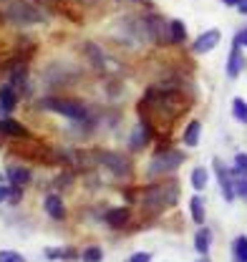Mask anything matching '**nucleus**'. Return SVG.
Returning <instances> with one entry per match:
<instances>
[{
  "label": "nucleus",
  "instance_id": "obj_1",
  "mask_svg": "<svg viewBox=\"0 0 247 262\" xmlns=\"http://www.w3.org/2000/svg\"><path fill=\"white\" fill-rule=\"evenodd\" d=\"M177 199H179V182H174V179L159 182V184L149 187L144 192V209L156 214V212H161L167 207H174Z\"/></svg>",
  "mask_w": 247,
  "mask_h": 262
},
{
  "label": "nucleus",
  "instance_id": "obj_2",
  "mask_svg": "<svg viewBox=\"0 0 247 262\" xmlns=\"http://www.w3.org/2000/svg\"><path fill=\"white\" fill-rule=\"evenodd\" d=\"M184 164V154L182 151H174V149H169V151H159L152 157V162L147 166V171L152 174V177H159V174H172V171H177L179 166Z\"/></svg>",
  "mask_w": 247,
  "mask_h": 262
},
{
  "label": "nucleus",
  "instance_id": "obj_3",
  "mask_svg": "<svg viewBox=\"0 0 247 262\" xmlns=\"http://www.w3.org/2000/svg\"><path fill=\"white\" fill-rule=\"evenodd\" d=\"M43 108H48V111H53V114H61L66 119H76V121L86 119L84 103H78V101H73V98H46V101H43Z\"/></svg>",
  "mask_w": 247,
  "mask_h": 262
},
{
  "label": "nucleus",
  "instance_id": "obj_4",
  "mask_svg": "<svg viewBox=\"0 0 247 262\" xmlns=\"http://www.w3.org/2000/svg\"><path fill=\"white\" fill-rule=\"evenodd\" d=\"M93 157H96V164H104L106 169H111L116 177H126L129 171H131V162H129V157H123L119 151H106V149H98V151H93Z\"/></svg>",
  "mask_w": 247,
  "mask_h": 262
},
{
  "label": "nucleus",
  "instance_id": "obj_5",
  "mask_svg": "<svg viewBox=\"0 0 247 262\" xmlns=\"http://www.w3.org/2000/svg\"><path fill=\"white\" fill-rule=\"evenodd\" d=\"M219 40H222V33L217 31V28H210V31L202 33V35H197V40L192 43V51H194L197 56H204V53L215 51Z\"/></svg>",
  "mask_w": 247,
  "mask_h": 262
},
{
  "label": "nucleus",
  "instance_id": "obj_6",
  "mask_svg": "<svg viewBox=\"0 0 247 262\" xmlns=\"http://www.w3.org/2000/svg\"><path fill=\"white\" fill-rule=\"evenodd\" d=\"M215 171H217V182H219V189H222L224 199H227V202H232V199H235V182H232V171L219 162V159H215Z\"/></svg>",
  "mask_w": 247,
  "mask_h": 262
},
{
  "label": "nucleus",
  "instance_id": "obj_7",
  "mask_svg": "<svg viewBox=\"0 0 247 262\" xmlns=\"http://www.w3.org/2000/svg\"><path fill=\"white\" fill-rule=\"evenodd\" d=\"M10 15H13L15 20H20V23H35V20H43V15H40L35 8L26 5V3H13Z\"/></svg>",
  "mask_w": 247,
  "mask_h": 262
},
{
  "label": "nucleus",
  "instance_id": "obj_8",
  "mask_svg": "<svg viewBox=\"0 0 247 262\" xmlns=\"http://www.w3.org/2000/svg\"><path fill=\"white\" fill-rule=\"evenodd\" d=\"M242 68H245V58H242L240 43L235 40V43H232V51H230V61H227V76H230V78H237Z\"/></svg>",
  "mask_w": 247,
  "mask_h": 262
},
{
  "label": "nucleus",
  "instance_id": "obj_9",
  "mask_svg": "<svg viewBox=\"0 0 247 262\" xmlns=\"http://www.w3.org/2000/svg\"><path fill=\"white\" fill-rule=\"evenodd\" d=\"M149 139H152V126H149V121H147V119H141V124L134 129L131 139H129V146H131V149H141Z\"/></svg>",
  "mask_w": 247,
  "mask_h": 262
},
{
  "label": "nucleus",
  "instance_id": "obj_10",
  "mask_svg": "<svg viewBox=\"0 0 247 262\" xmlns=\"http://www.w3.org/2000/svg\"><path fill=\"white\" fill-rule=\"evenodd\" d=\"M129 220H131L129 207H114V209H109V212H106V222H109V227H114V229L126 227V222H129Z\"/></svg>",
  "mask_w": 247,
  "mask_h": 262
},
{
  "label": "nucleus",
  "instance_id": "obj_11",
  "mask_svg": "<svg viewBox=\"0 0 247 262\" xmlns=\"http://www.w3.org/2000/svg\"><path fill=\"white\" fill-rule=\"evenodd\" d=\"M0 131L5 136H13V139H28L31 136V131L26 129L20 121H15V119H3L0 121Z\"/></svg>",
  "mask_w": 247,
  "mask_h": 262
},
{
  "label": "nucleus",
  "instance_id": "obj_12",
  "mask_svg": "<svg viewBox=\"0 0 247 262\" xmlns=\"http://www.w3.org/2000/svg\"><path fill=\"white\" fill-rule=\"evenodd\" d=\"M43 207H46V214H48V217L66 220V204H63V199L58 194H48L46 202H43Z\"/></svg>",
  "mask_w": 247,
  "mask_h": 262
},
{
  "label": "nucleus",
  "instance_id": "obj_13",
  "mask_svg": "<svg viewBox=\"0 0 247 262\" xmlns=\"http://www.w3.org/2000/svg\"><path fill=\"white\" fill-rule=\"evenodd\" d=\"M5 177H8L10 187H26V184L31 182V171L23 169V166H10V169L5 171Z\"/></svg>",
  "mask_w": 247,
  "mask_h": 262
},
{
  "label": "nucleus",
  "instance_id": "obj_14",
  "mask_svg": "<svg viewBox=\"0 0 247 262\" xmlns=\"http://www.w3.org/2000/svg\"><path fill=\"white\" fill-rule=\"evenodd\" d=\"M0 103H3V108H5V111H13V108H15V103H18V89H15V86H10V83L0 86Z\"/></svg>",
  "mask_w": 247,
  "mask_h": 262
},
{
  "label": "nucleus",
  "instance_id": "obj_15",
  "mask_svg": "<svg viewBox=\"0 0 247 262\" xmlns=\"http://www.w3.org/2000/svg\"><path fill=\"white\" fill-rule=\"evenodd\" d=\"M210 245H212V229L199 227V232L194 234V247L199 255H207L210 252Z\"/></svg>",
  "mask_w": 247,
  "mask_h": 262
},
{
  "label": "nucleus",
  "instance_id": "obj_16",
  "mask_svg": "<svg viewBox=\"0 0 247 262\" xmlns=\"http://www.w3.org/2000/svg\"><path fill=\"white\" fill-rule=\"evenodd\" d=\"M199 136H202V124L199 121H189V126L184 131V144L187 146H197L199 144Z\"/></svg>",
  "mask_w": 247,
  "mask_h": 262
},
{
  "label": "nucleus",
  "instance_id": "obj_17",
  "mask_svg": "<svg viewBox=\"0 0 247 262\" xmlns=\"http://www.w3.org/2000/svg\"><path fill=\"white\" fill-rule=\"evenodd\" d=\"M189 212H192V220L197 225L204 222V202H202V196H192L189 199Z\"/></svg>",
  "mask_w": 247,
  "mask_h": 262
},
{
  "label": "nucleus",
  "instance_id": "obj_18",
  "mask_svg": "<svg viewBox=\"0 0 247 262\" xmlns=\"http://www.w3.org/2000/svg\"><path fill=\"white\" fill-rule=\"evenodd\" d=\"M232 262H247V237H237L232 242Z\"/></svg>",
  "mask_w": 247,
  "mask_h": 262
},
{
  "label": "nucleus",
  "instance_id": "obj_19",
  "mask_svg": "<svg viewBox=\"0 0 247 262\" xmlns=\"http://www.w3.org/2000/svg\"><path fill=\"white\" fill-rule=\"evenodd\" d=\"M46 257L48 260H73L76 250H63V247H46Z\"/></svg>",
  "mask_w": 247,
  "mask_h": 262
},
{
  "label": "nucleus",
  "instance_id": "obj_20",
  "mask_svg": "<svg viewBox=\"0 0 247 262\" xmlns=\"http://www.w3.org/2000/svg\"><path fill=\"white\" fill-rule=\"evenodd\" d=\"M184 38H187L184 23H182V20H172V23H169V40H172V43H182Z\"/></svg>",
  "mask_w": 247,
  "mask_h": 262
},
{
  "label": "nucleus",
  "instance_id": "obj_21",
  "mask_svg": "<svg viewBox=\"0 0 247 262\" xmlns=\"http://www.w3.org/2000/svg\"><path fill=\"white\" fill-rule=\"evenodd\" d=\"M207 179H210V177H207V169H204V166H197V169L192 171V187H194L197 192H202V189L207 187Z\"/></svg>",
  "mask_w": 247,
  "mask_h": 262
},
{
  "label": "nucleus",
  "instance_id": "obj_22",
  "mask_svg": "<svg viewBox=\"0 0 247 262\" xmlns=\"http://www.w3.org/2000/svg\"><path fill=\"white\" fill-rule=\"evenodd\" d=\"M232 116L240 124H247V101H242V98H235L232 101Z\"/></svg>",
  "mask_w": 247,
  "mask_h": 262
},
{
  "label": "nucleus",
  "instance_id": "obj_23",
  "mask_svg": "<svg viewBox=\"0 0 247 262\" xmlns=\"http://www.w3.org/2000/svg\"><path fill=\"white\" fill-rule=\"evenodd\" d=\"M81 260L84 262H101L104 260V250H101V247H86L84 255H81Z\"/></svg>",
  "mask_w": 247,
  "mask_h": 262
},
{
  "label": "nucleus",
  "instance_id": "obj_24",
  "mask_svg": "<svg viewBox=\"0 0 247 262\" xmlns=\"http://www.w3.org/2000/svg\"><path fill=\"white\" fill-rule=\"evenodd\" d=\"M235 177H247V154H237L235 157Z\"/></svg>",
  "mask_w": 247,
  "mask_h": 262
},
{
  "label": "nucleus",
  "instance_id": "obj_25",
  "mask_svg": "<svg viewBox=\"0 0 247 262\" xmlns=\"http://www.w3.org/2000/svg\"><path fill=\"white\" fill-rule=\"evenodd\" d=\"M0 262H26V257L20 252H13V250H3L0 252Z\"/></svg>",
  "mask_w": 247,
  "mask_h": 262
},
{
  "label": "nucleus",
  "instance_id": "obj_26",
  "mask_svg": "<svg viewBox=\"0 0 247 262\" xmlns=\"http://www.w3.org/2000/svg\"><path fill=\"white\" fill-rule=\"evenodd\" d=\"M235 194L247 196V177H240V179H235Z\"/></svg>",
  "mask_w": 247,
  "mask_h": 262
},
{
  "label": "nucleus",
  "instance_id": "obj_27",
  "mask_svg": "<svg viewBox=\"0 0 247 262\" xmlns=\"http://www.w3.org/2000/svg\"><path fill=\"white\" fill-rule=\"evenodd\" d=\"M149 260H152V255H149V252H134L126 262H149Z\"/></svg>",
  "mask_w": 247,
  "mask_h": 262
},
{
  "label": "nucleus",
  "instance_id": "obj_28",
  "mask_svg": "<svg viewBox=\"0 0 247 262\" xmlns=\"http://www.w3.org/2000/svg\"><path fill=\"white\" fill-rule=\"evenodd\" d=\"M235 40H237L240 46H247V28H245L242 33H240V35H235Z\"/></svg>",
  "mask_w": 247,
  "mask_h": 262
},
{
  "label": "nucleus",
  "instance_id": "obj_29",
  "mask_svg": "<svg viewBox=\"0 0 247 262\" xmlns=\"http://www.w3.org/2000/svg\"><path fill=\"white\" fill-rule=\"evenodd\" d=\"M8 194H10V189L0 184V202H5V199H8Z\"/></svg>",
  "mask_w": 247,
  "mask_h": 262
},
{
  "label": "nucleus",
  "instance_id": "obj_30",
  "mask_svg": "<svg viewBox=\"0 0 247 262\" xmlns=\"http://www.w3.org/2000/svg\"><path fill=\"white\" fill-rule=\"evenodd\" d=\"M237 8H240V13H245L247 15V0H240V5H237Z\"/></svg>",
  "mask_w": 247,
  "mask_h": 262
},
{
  "label": "nucleus",
  "instance_id": "obj_31",
  "mask_svg": "<svg viewBox=\"0 0 247 262\" xmlns=\"http://www.w3.org/2000/svg\"><path fill=\"white\" fill-rule=\"evenodd\" d=\"M224 5H240V0H222Z\"/></svg>",
  "mask_w": 247,
  "mask_h": 262
},
{
  "label": "nucleus",
  "instance_id": "obj_32",
  "mask_svg": "<svg viewBox=\"0 0 247 262\" xmlns=\"http://www.w3.org/2000/svg\"><path fill=\"white\" fill-rule=\"evenodd\" d=\"M197 262H210V260H207V257H204V255H202V257H199V260H197Z\"/></svg>",
  "mask_w": 247,
  "mask_h": 262
}]
</instances>
